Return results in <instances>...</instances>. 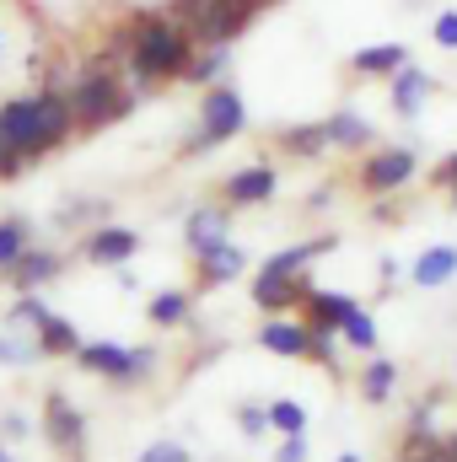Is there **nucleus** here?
Returning a JSON list of instances; mask_svg holds the SVG:
<instances>
[{
    "mask_svg": "<svg viewBox=\"0 0 457 462\" xmlns=\"http://www.w3.org/2000/svg\"><path fill=\"white\" fill-rule=\"evenodd\" d=\"M27 247H33V226H27L22 216H5V221H0V269H11Z\"/></svg>",
    "mask_w": 457,
    "mask_h": 462,
    "instance_id": "obj_20",
    "label": "nucleus"
},
{
    "mask_svg": "<svg viewBox=\"0 0 457 462\" xmlns=\"http://www.w3.org/2000/svg\"><path fill=\"white\" fill-rule=\"evenodd\" d=\"M452 205H457V189H452Z\"/></svg>",
    "mask_w": 457,
    "mask_h": 462,
    "instance_id": "obj_42",
    "label": "nucleus"
},
{
    "mask_svg": "<svg viewBox=\"0 0 457 462\" xmlns=\"http://www.w3.org/2000/svg\"><path fill=\"white\" fill-rule=\"evenodd\" d=\"M275 194V172L269 167H242L227 178V199L231 205H264Z\"/></svg>",
    "mask_w": 457,
    "mask_h": 462,
    "instance_id": "obj_13",
    "label": "nucleus"
},
{
    "mask_svg": "<svg viewBox=\"0 0 457 462\" xmlns=\"http://www.w3.org/2000/svg\"><path fill=\"white\" fill-rule=\"evenodd\" d=\"M247 124V108H242V97L231 92V87H210L205 92V103H200V129L189 134V156L194 151H210V145H221V140H231L237 129Z\"/></svg>",
    "mask_w": 457,
    "mask_h": 462,
    "instance_id": "obj_5",
    "label": "nucleus"
},
{
    "mask_svg": "<svg viewBox=\"0 0 457 462\" xmlns=\"http://www.w3.org/2000/svg\"><path fill=\"white\" fill-rule=\"evenodd\" d=\"M387 81H393V114H404V118H415L420 114V103L431 97V76L415 70V65H404V70L387 76Z\"/></svg>",
    "mask_w": 457,
    "mask_h": 462,
    "instance_id": "obj_12",
    "label": "nucleus"
},
{
    "mask_svg": "<svg viewBox=\"0 0 457 462\" xmlns=\"http://www.w3.org/2000/svg\"><path fill=\"white\" fill-rule=\"evenodd\" d=\"M33 334H38V349H43V355H76V349L87 345V339L76 334V323H70V318H60V312H49Z\"/></svg>",
    "mask_w": 457,
    "mask_h": 462,
    "instance_id": "obj_15",
    "label": "nucleus"
},
{
    "mask_svg": "<svg viewBox=\"0 0 457 462\" xmlns=\"http://www.w3.org/2000/svg\"><path fill=\"white\" fill-rule=\"evenodd\" d=\"M258 5H264V0H210V5L189 22V38H194V43H205V49L231 43V38L258 16Z\"/></svg>",
    "mask_w": 457,
    "mask_h": 462,
    "instance_id": "obj_6",
    "label": "nucleus"
},
{
    "mask_svg": "<svg viewBox=\"0 0 457 462\" xmlns=\"http://www.w3.org/2000/svg\"><path fill=\"white\" fill-rule=\"evenodd\" d=\"M65 108H70V118H76L81 129H103V124H114V118H124L135 108V92H129L118 76H108V70H87V76L65 92Z\"/></svg>",
    "mask_w": 457,
    "mask_h": 462,
    "instance_id": "obj_3",
    "label": "nucleus"
},
{
    "mask_svg": "<svg viewBox=\"0 0 457 462\" xmlns=\"http://www.w3.org/2000/svg\"><path fill=\"white\" fill-rule=\"evenodd\" d=\"M275 462H307V436H285L280 452H275Z\"/></svg>",
    "mask_w": 457,
    "mask_h": 462,
    "instance_id": "obj_34",
    "label": "nucleus"
},
{
    "mask_svg": "<svg viewBox=\"0 0 457 462\" xmlns=\"http://www.w3.org/2000/svg\"><path fill=\"white\" fill-rule=\"evenodd\" d=\"M452 274H457V247H425V253L415 258V285H425V291L447 285Z\"/></svg>",
    "mask_w": 457,
    "mask_h": 462,
    "instance_id": "obj_16",
    "label": "nucleus"
},
{
    "mask_svg": "<svg viewBox=\"0 0 457 462\" xmlns=\"http://www.w3.org/2000/svg\"><path fill=\"white\" fill-rule=\"evenodd\" d=\"M431 32H436L442 49H457V11H436V27Z\"/></svg>",
    "mask_w": 457,
    "mask_h": 462,
    "instance_id": "obj_33",
    "label": "nucleus"
},
{
    "mask_svg": "<svg viewBox=\"0 0 457 462\" xmlns=\"http://www.w3.org/2000/svg\"><path fill=\"white\" fill-rule=\"evenodd\" d=\"M194 65V38L183 27H173L167 16H140V27L129 32V76L135 92H145L151 81L183 76Z\"/></svg>",
    "mask_w": 457,
    "mask_h": 462,
    "instance_id": "obj_2",
    "label": "nucleus"
},
{
    "mask_svg": "<svg viewBox=\"0 0 457 462\" xmlns=\"http://www.w3.org/2000/svg\"><path fill=\"white\" fill-rule=\"evenodd\" d=\"M409 178H415V156H409V151H382V156H371V162H366V172H360V183H366L371 194L404 189Z\"/></svg>",
    "mask_w": 457,
    "mask_h": 462,
    "instance_id": "obj_8",
    "label": "nucleus"
},
{
    "mask_svg": "<svg viewBox=\"0 0 457 462\" xmlns=\"http://www.w3.org/2000/svg\"><path fill=\"white\" fill-rule=\"evenodd\" d=\"M11 318H16V323H27V328H38V323L49 318V307H43V301H38L33 291H22V301L11 307Z\"/></svg>",
    "mask_w": 457,
    "mask_h": 462,
    "instance_id": "obj_30",
    "label": "nucleus"
},
{
    "mask_svg": "<svg viewBox=\"0 0 457 462\" xmlns=\"http://www.w3.org/2000/svg\"><path fill=\"white\" fill-rule=\"evenodd\" d=\"M140 462H194V457H189L183 441H151V447L140 452Z\"/></svg>",
    "mask_w": 457,
    "mask_h": 462,
    "instance_id": "obj_29",
    "label": "nucleus"
},
{
    "mask_svg": "<svg viewBox=\"0 0 457 462\" xmlns=\"http://www.w3.org/2000/svg\"><path fill=\"white\" fill-rule=\"evenodd\" d=\"M205 5H210V0H173V11H178V16H183V22H194V16H200V11H205Z\"/></svg>",
    "mask_w": 457,
    "mask_h": 462,
    "instance_id": "obj_36",
    "label": "nucleus"
},
{
    "mask_svg": "<svg viewBox=\"0 0 457 462\" xmlns=\"http://www.w3.org/2000/svg\"><path fill=\"white\" fill-rule=\"evenodd\" d=\"M16 167H22V156H16V151L0 140V178H16Z\"/></svg>",
    "mask_w": 457,
    "mask_h": 462,
    "instance_id": "obj_35",
    "label": "nucleus"
},
{
    "mask_svg": "<svg viewBox=\"0 0 457 462\" xmlns=\"http://www.w3.org/2000/svg\"><path fill=\"white\" fill-rule=\"evenodd\" d=\"M302 296H307V307H312V323H318V328H334V334L344 328V318L355 312V301L340 296V291H312V285H307Z\"/></svg>",
    "mask_w": 457,
    "mask_h": 462,
    "instance_id": "obj_17",
    "label": "nucleus"
},
{
    "mask_svg": "<svg viewBox=\"0 0 457 462\" xmlns=\"http://www.w3.org/2000/svg\"><path fill=\"white\" fill-rule=\"evenodd\" d=\"M237 425H242L247 436H264V430H275V425H269V403H242V409H237Z\"/></svg>",
    "mask_w": 457,
    "mask_h": 462,
    "instance_id": "obj_28",
    "label": "nucleus"
},
{
    "mask_svg": "<svg viewBox=\"0 0 457 462\" xmlns=\"http://www.w3.org/2000/svg\"><path fill=\"white\" fill-rule=\"evenodd\" d=\"M5 436H27V420L22 414H5Z\"/></svg>",
    "mask_w": 457,
    "mask_h": 462,
    "instance_id": "obj_38",
    "label": "nucleus"
},
{
    "mask_svg": "<svg viewBox=\"0 0 457 462\" xmlns=\"http://www.w3.org/2000/svg\"><path fill=\"white\" fill-rule=\"evenodd\" d=\"M33 345H38V339H33ZM33 345H16V339H0V365H27V360L38 355Z\"/></svg>",
    "mask_w": 457,
    "mask_h": 462,
    "instance_id": "obj_32",
    "label": "nucleus"
},
{
    "mask_svg": "<svg viewBox=\"0 0 457 462\" xmlns=\"http://www.w3.org/2000/svg\"><path fill=\"white\" fill-rule=\"evenodd\" d=\"M145 318H151L156 328H178V323L189 318V296H183V291H162V296H151Z\"/></svg>",
    "mask_w": 457,
    "mask_h": 462,
    "instance_id": "obj_21",
    "label": "nucleus"
},
{
    "mask_svg": "<svg viewBox=\"0 0 457 462\" xmlns=\"http://www.w3.org/2000/svg\"><path fill=\"white\" fill-rule=\"evenodd\" d=\"M43 430H49V441H54L60 452H70V457L87 452V420H81V409H76L65 393H49V403H43Z\"/></svg>",
    "mask_w": 457,
    "mask_h": 462,
    "instance_id": "obj_7",
    "label": "nucleus"
},
{
    "mask_svg": "<svg viewBox=\"0 0 457 462\" xmlns=\"http://www.w3.org/2000/svg\"><path fill=\"white\" fill-rule=\"evenodd\" d=\"M404 65H409V49H404V43H371V49H360V54L350 60L355 76H398Z\"/></svg>",
    "mask_w": 457,
    "mask_h": 462,
    "instance_id": "obj_11",
    "label": "nucleus"
},
{
    "mask_svg": "<svg viewBox=\"0 0 457 462\" xmlns=\"http://www.w3.org/2000/svg\"><path fill=\"white\" fill-rule=\"evenodd\" d=\"M70 124H76V118L65 108V97L33 92V97H16V103L0 108V140H5L22 162H33V156L54 151V145L70 134Z\"/></svg>",
    "mask_w": 457,
    "mask_h": 462,
    "instance_id": "obj_1",
    "label": "nucleus"
},
{
    "mask_svg": "<svg viewBox=\"0 0 457 462\" xmlns=\"http://www.w3.org/2000/svg\"><path fill=\"white\" fill-rule=\"evenodd\" d=\"M307 339H312V328H296V323H264V334H258V345L269 349V355H307Z\"/></svg>",
    "mask_w": 457,
    "mask_h": 462,
    "instance_id": "obj_18",
    "label": "nucleus"
},
{
    "mask_svg": "<svg viewBox=\"0 0 457 462\" xmlns=\"http://www.w3.org/2000/svg\"><path fill=\"white\" fill-rule=\"evenodd\" d=\"M242 247H231V242H216V247H205L200 253V280L205 285H227V280H237L242 274Z\"/></svg>",
    "mask_w": 457,
    "mask_h": 462,
    "instance_id": "obj_14",
    "label": "nucleus"
},
{
    "mask_svg": "<svg viewBox=\"0 0 457 462\" xmlns=\"http://www.w3.org/2000/svg\"><path fill=\"white\" fill-rule=\"evenodd\" d=\"M323 145H329V124H302V129L285 134V151L291 156H318Z\"/></svg>",
    "mask_w": 457,
    "mask_h": 462,
    "instance_id": "obj_24",
    "label": "nucleus"
},
{
    "mask_svg": "<svg viewBox=\"0 0 457 462\" xmlns=\"http://www.w3.org/2000/svg\"><path fill=\"white\" fill-rule=\"evenodd\" d=\"M183 236H189L194 253H205V247L227 242V216H221V210H194V216L183 221Z\"/></svg>",
    "mask_w": 457,
    "mask_h": 462,
    "instance_id": "obj_19",
    "label": "nucleus"
},
{
    "mask_svg": "<svg viewBox=\"0 0 457 462\" xmlns=\"http://www.w3.org/2000/svg\"><path fill=\"white\" fill-rule=\"evenodd\" d=\"M344 345L350 349H360V355H377V323H371V312L366 307H355L350 318H344Z\"/></svg>",
    "mask_w": 457,
    "mask_h": 462,
    "instance_id": "obj_22",
    "label": "nucleus"
},
{
    "mask_svg": "<svg viewBox=\"0 0 457 462\" xmlns=\"http://www.w3.org/2000/svg\"><path fill=\"white\" fill-rule=\"evenodd\" d=\"M269 425H275L280 436H307V414H302V403H291V398H275V403H269Z\"/></svg>",
    "mask_w": 457,
    "mask_h": 462,
    "instance_id": "obj_26",
    "label": "nucleus"
},
{
    "mask_svg": "<svg viewBox=\"0 0 457 462\" xmlns=\"http://www.w3.org/2000/svg\"><path fill=\"white\" fill-rule=\"evenodd\" d=\"M307 355H312L318 365H329V371H334V328H312V339H307Z\"/></svg>",
    "mask_w": 457,
    "mask_h": 462,
    "instance_id": "obj_31",
    "label": "nucleus"
},
{
    "mask_svg": "<svg viewBox=\"0 0 457 462\" xmlns=\"http://www.w3.org/2000/svg\"><path fill=\"white\" fill-rule=\"evenodd\" d=\"M340 462H360V457H340Z\"/></svg>",
    "mask_w": 457,
    "mask_h": 462,
    "instance_id": "obj_40",
    "label": "nucleus"
},
{
    "mask_svg": "<svg viewBox=\"0 0 457 462\" xmlns=\"http://www.w3.org/2000/svg\"><path fill=\"white\" fill-rule=\"evenodd\" d=\"M393 382H398V365H393V360H371V365H366V376H360V387H366V398H371V403H382V398L393 393Z\"/></svg>",
    "mask_w": 457,
    "mask_h": 462,
    "instance_id": "obj_25",
    "label": "nucleus"
},
{
    "mask_svg": "<svg viewBox=\"0 0 457 462\" xmlns=\"http://www.w3.org/2000/svg\"><path fill=\"white\" fill-rule=\"evenodd\" d=\"M371 140V124L360 114H334L329 118V145H366Z\"/></svg>",
    "mask_w": 457,
    "mask_h": 462,
    "instance_id": "obj_23",
    "label": "nucleus"
},
{
    "mask_svg": "<svg viewBox=\"0 0 457 462\" xmlns=\"http://www.w3.org/2000/svg\"><path fill=\"white\" fill-rule=\"evenodd\" d=\"M452 452H457V441H452Z\"/></svg>",
    "mask_w": 457,
    "mask_h": 462,
    "instance_id": "obj_43",
    "label": "nucleus"
},
{
    "mask_svg": "<svg viewBox=\"0 0 457 462\" xmlns=\"http://www.w3.org/2000/svg\"><path fill=\"white\" fill-rule=\"evenodd\" d=\"M436 183H447V189H457V151L447 156V162H442V167H436Z\"/></svg>",
    "mask_w": 457,
    "mask_h": 462,
    "instance_id": "obj_37",
    "label": "nucleus"
},
{
    "mask_svg": "<svg viewBox=\"0 0 457 462\" xmlns=\"http://www.w3.org/2000/svg\"><path fill=\"white\" fill-rule=\"evenodd\" d=\"M76 360L98 376H108L114 387H135L151 365H156V349H135V345H114V339H87L76 349Z\"/></svg>",
    "mask_w": 457,
    "mask_h": 462,
    "instance_id": "obj_4",
    "label": "nucleus"
},
{
    "mask_svg": "<svg viewBox=\"0 0 457 462\" xmlns=\"http://www.w3.org/2000/svg\"><path fill=\"white\" fill-rule=\"evenodd\" d=\"M140 253V236L129 226H103V231H92L87 236V258L92 263H103V269H118V263H129Z\"/></svg>",
    "mask_w": 457,
    "mask_h": 462,
    "instance_id": "obj_9",
    "label": "nucleus"
},
{
    "mask_svg": "<svg viewBox=\"0 0 457 462\" xmlns=\"http://www.w3.org/2000/svg\"><path fill=\"white\" fill-rule=\"evenodd\" d=\"M409 462H457V452H442V447H436V452H425V457H409Z\"/></svg>",
    "mask_w": 457,
    "mask_h": 462,
    "instance_id": "obj_39",
    "label": "nucleus"
},
{
    "mask_svg": "<svg viewBox=\"0 0 457 462\" xmlns=\"http://www.w3.org/2000/svg\"><path fill=\"white\" fill-rule=\"evenodd\" d=\"M60 269H65V263H60V253L27 247V253H22V258H16V263L5 269V274H11V285H16V291H38V285H49V280H54Z\"/></svg>",
    "mask_w": 457,
    "mask_h": 462,
    "instance_id": "obj_10",
    "label": "nucleus"
},
{
    "mask_svg": "<svg viewBox=\"0 0 457 462\" xmlns=\"http://www.w3.org/2000/svg\"><path fill=\"white\" fill-rule=\"evenodd\" d=\"M227 65H231V49H227V43H216V49H205V54L189 65V76H194V81H216Z\"/></svg>",
    "mask_w": 457,
    "mask_h": 462,
    "instance_id": "obj_27",
    "label": "nucleus"
},
{
    "mask_svg": "<svg viewBox=\"0 0 457 462\" xmlns=\"http://www.w3.org/2000/svg\"><path fill=\"white\" fill-rule=\"evenodd\" d=\"M0 462H11V457H5V452H0Z\"/></svg>",
    "mask_w": 457,
    "mask_h": 462,
    "instance_id": "obj_41",
    "label": "nucleus"
}]
</instances>
